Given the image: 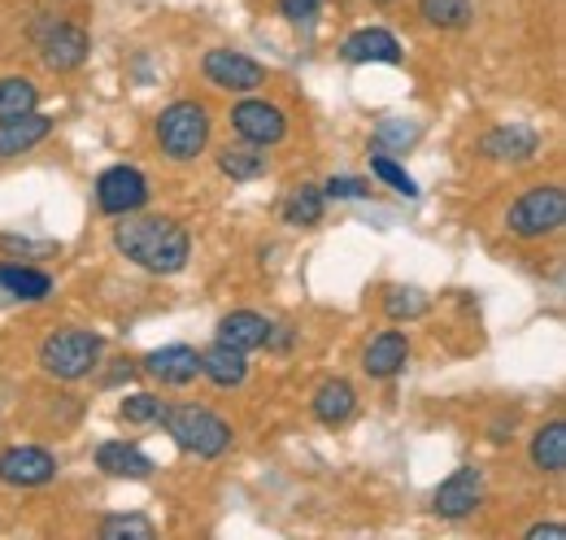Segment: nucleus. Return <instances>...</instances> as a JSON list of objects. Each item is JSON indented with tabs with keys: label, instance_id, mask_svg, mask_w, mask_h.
<instances>
[{
	"label": "nucleus",
	"instance_id": "obj_1",
	"mask_svg": "<svg viewBox=\"0 0 566 540\" xmlns=\"http://www.w3.org/2000/svg\"><path fill=\"white\" fill-rule=\"evenodd\" d=\"M114 249L153 274H179L188 267L192 240L175 218H132L127 214V222L114 231Z\"/></svg>",
	"mask_w": 566,
	"mask_h": 540
},
{
	"label": "nucleus",
	"instance_id": "obj_2",
	"mask_svg": "<svg viewBox=\"0 0 566 540\" xmlns=\"http://www.w3.org/2000/svg\"><path fill=\"white\" fill-rule=\"evenodd\" d=\"M161 423L175 436V445L197 454V458H218L231 445V427L213 409H206V405H166Z\"/></svg>",
	"mask_w": 566,
	"mask_h": 540
},
{
	"label": "nucleus",
	"instance_id": "obj_3",
	"mask_svg": "<svg viewBox=\"0 0 566 540\" xmlns=\"http://www.w3.org/2000/svg\"><path fill=\"white\" fill-rule=\"evenodd\" d=\"M101 353H105V340L96 332H83V328H62L40 344V366L53 375V380H87L96 366H101Z\"/></svg>",
	"mask_w": 566,
	"mask_h": 540
},
{
	"label": "nucleus",
	"instance_id": "obj_4",
	"mask_svg": "<svg viewBox=\"0 0 566 540\" xmlns=\"http://www.w3.org/2000/svg\"><path fill=\"white\" fill-rule=\"evenodd\" d=\"M157 139H161V153L170 162H192L201 157V148L210 144V114L206 105L197 101H175L170 110H161L157 118Z\"/></svg>",
	"mask_w": 566,
	"mask_h": 540
},
{
	"label": "nucleus",
	"instance_id": "obj_5",
	"mask_svg": "<svg viewBox=\"0 0 566 540\" xmlns=\"http://www.w3.org/2000/svg\"><path fill=\"white\" fill-rule=\"evenodd\" d=\"M563 222H566V193L554 188V184L527 188L518 201L510 205V218H505V227H510L518 240L554 236V231H563Z\"/></svg>",
	"mask_w": 566,
	"mask_h": 540
},
{
	"label": "nucleus",
	"instance_id": "obj_6",
	"mask_svg": "<svg viewBox=\"0 0 566 540\" xmlns=\"http://www.w3.org/2000/svg\"><path fill=\"white\" fill-rule=\"evenodd\" d=\"M35 40H40V58H44V66L57 70V74L78 70L83 62H87V53H92L87 31H83V27H74V22H62V18L44 22V27L35 31Z\"/></svg>",
	"mask_w": 566,
	"mask_h": 540
},
{
	"label": "nucleus",
	"instance_id": "obj_7",
	"mask_svg": "<svg viewBox=\"0 0 566 540\" xmlns=\"http://www.w3.org/2000/svg\"><path fill=\"white\" fill-rule=\"evenodd\" d=\"M96 205L114 218H127L148 205V179H144L136 166H109L101 179H96Z\"/></svg>",
	"mask_w": 566,
	"mask_h": 540
},
{
	"label": "nucleus",
	"instance_id": "obj_8",
	"mask_svg": "<svg viewBox=\"0 0 566 540\" xmlns=\"http://www.w3.org/2000/svg\"><path fill=\"white\" fill-rule=\"evenodd\" d=\"M201 70H206V79H210L213 87H222V92H253V87L266 83V70L258 66L253 58L235 53V49H213V53H206Z\"/></svg>",
	"mask_w": 566,
	"mask_h": 540
},
{
	"label": "nucleus",
	"instance_id": "obj_9",
	"mask_svg": "<svg viewBox=\"0 0 566 540\" xmlns=\"http://www.w3.org/2000/svg\"><path fill=\"white\" fill-rule=\"evenodd\" d=\"M231 127H235L240 139L271 148V144H280L283 135H287V118H283L280 105H271V101H240L231 110Z\"/></svg>",
	"mask_w": 566,
	"mask_h": 540
},
{
	"label": "nucleus",
	"instance_id": "obj_10",
	"mask_svg": "<svg viewBox=\"0 0 566 540\" xmlns=\"http://www.w3.org/2000/svg\"><path fill=\"white\" fill-rule=\"evenodd\" d=\"M57 475V458L40 445H18V449H4L0 454V479L9 488H40Z\"/></svg>",
	"mask_w": 566,
	"mask_h": 540
},
{
	"label": "nucleus",
	"instance_id": "obj_11",
	"mask_svg": "<svg viewBox=\"0 0 566 540\" xmlns=\"http://www.w3.org/2000/svg\"><path fill=\"white\" fill-rule=\"evenodd\" d=\"M484 501V471L480 467H458L440 488H436V515L440 519H467Z\"/></svg>",
	"mask_w": 566,
	"mask_h": 540
},
{
	"label": "nucleus",
	"instance_id": "obj_12",
	"mask_svg": "<svg viewBox=\"0 0 566 540\" xmlns=\"http://www.w3.org/2000/svg\"><path fill=\"white\" fill-rule=\"evenodd\" d=\"M144 371L153 380H161V384L184 388V384H192L201 375V353L192 344H166V349H157V353L144 357Z\"/></svg>",
	"mask_w": 566,
	"mask_h": 540
},
{
	"label": "nucleus",
	"instance_id": "obj_13",
	"mask_svg": "<svg viewBox=\"0 0 566 540\" xmlns=\"http://www.w3.org/2000/svg\"><path fill=\"white\" fill-rule=\"evenodd\" d=\"M340 53H345V62H354V66H366V62L401 66V44H397V35L384 31V27H361V31H354V35L340 44Z\"/></svg>",
	"mask_w": 566,
	"mask_h": 540
},
{
	"label": "nucleus",
	"instance_id": "obj_14",
	"mask_svg": "<svg viewBox=\"0 0 566 540\" xmlns=\"http://www.w3.org/2000/svg\"><path fill=\"white\" fill-rule=\"evenodd\" d=\"M53 135V118L31 110V114H18V118H0V157H22L27 148L44 144Z\"/></svg>",
	"mask_w": 566,
	"mask_h": 540
},
{
	"label": "nucleus",
	"instance_id": "obj_15",
	"mask_svg": "<svg viewBox=\"0 0 566 540\" xmlns=\"http://www.w3.org/2000/svg\"><path fill=\"white\" fill-rule=\"evenodd\" d=\"M406 362H410V340H406V332H379V336L366 344V353H361V366L375 380L401 375Z\"/></svg>",
	"mask_w": 566,
	"mask_h": 540
},
{
	"label": "nucleus",
	"instance_id": "obj_16",
	"mask_svg": "<svg viewBox=\"0 0 566 540\" xmlns=\"http://www.w3.org/2000/svg\"><path fill=\"white\" fill-rule=\"evenodd\" d=\"M536 148H541V135L523 123H501L496 132L484 135V153L496 162H527L536 157Z\"/></svg>",
	"mask_w": 566,
	"mask_h": 540
},
{
	"label": "nucleus",
	"instance_id": "obj_17",
	"mask_svg": "<svg viewBox=\"0 0 566 540\" xmlns=\"http://www.w3.org/2000/svg\"><path fill=\"white\" fill-rule=\"evenodd\" d=\"M96 467L105 475H114V479H148L153 475V458L144 449H136V445H127V440H105L96 449Z\"/></svg>",
	"mask_w": 566,
	"mask_h": 540
},
{
	"label": "nucleus",
	"instance_id": "obj_18",
	"mask_svg": "<svg viewBox=\"0 0 566 540\" xmlns=\"http://www.w3.org/2000/svg\"><path fill=\"white\" fill-rule=\"evenodd\" d=\"M266 336H271V323L253 310H235L218 323V340L240 349V353H253V349H266Z\"/></svg>",
	"mask_w": 566,
	"mask_h": 540
},
{
	"label": "nucleus",
	"instance_id": "obj_19",
	"mask_svg": "<svg viewBox=\"0 0 566 540\" xmlns=\"http://www.w3.org/2000/svg\"><path fill=\"white\" fill-rule=\"evenodd\" d=\"M201 375L218 384V388H240L244 380H249V362H244V353L240 349H231V344H213L201 353Z\"/></svg>",
	"mask_w": 566,
	"mask_h": 540
},
{
	"label": "nucleus",
	"instance_id": "obj_20",
	"mask_svg": "<svg viewBox=\"0 0 566 540\" xmlns=\"http://www.w3.org/2000/svg\"><path fill=\"white\" fill-rule=\"evenodd\" d=\"M357 409V393L349 380H327L318 393H314V418L327 423V427H340L349 423Z\"/></svg>",
	"mask_w": 566,
	"mask_h": 540
},
{
	"label": "nucleus",
	"instance_id": "obj_21",
	"mask_svg": "<svg viewBox=\"0 0 566 540\" xmlns=\"http://www.w3.org/2000/svg\"><path fill=\"white\" fill-rule=\"evenodd\" d=\"M532 467L545 475H558L566 467V423L554 418L532 436Z\"/></svg>",
	"mask_w": 566,
	"mask_h": 540
},
{
	"label": "nucleus",
	"instance_id": "obj_22",
	"mask_svg": "<svg viewBox=\"0 0 566 540\" xmlns=\"http://www.w3.org/2000/svg\"><path fill=\"white\" fill-rule=\"evenodd\" d=\"M266 166H271L266 148H262V144H249V139H244V144H235V148L227 144V148L218 153V170H222V175H231V179H240V184H244V179L266 175Z\"/></svg>",
	"mask_w": 566,
	"mask_h": 540
},
{
	"label": "nucleus",
	"instance_id": "obj_23",
	"mask_svg": "<svg viewBox=\"0 0 566 540\" xmlns=\"http://www.w3.org/2000/svg\"><path fill=\"white\" fill-rule=\"evenodd\" d=\"M0 288L22 297V301H44L53 292V279L44 270H31V267H0Z\"/></svg>",
	"mask_w": 566,
	"mask_h": 540
},
{
	"label": "nucleus",
	"instance_id": "obj_24",
	"mask_svg": "<svg viewBox=\"0 0 566 540\" xmlns=\"http://www.w3.org/2000/svg\"><path fill=\"white\" fill-rule=\"evenodd\" d=\"M40 105V87L22 74H9L0 79V118H18V114H31Z\"/></svg>",
	"mask_w": 566,
	"mask_h": 540
},
{
	"label": "nucleus",
	"instance_id": "obj_25",
	"mask_svg": "<svg viewBox=\"0 0 566 540\" xmlns=\"http://www.w3.org/2000/svg\"><path fill=\"white\" fill-rule=\"evenodd\" d=\"M323 188H314V184H301V188H292L287 193V201H283V218L292 222V227H314L318 218H323Z\"/></svg>",
	"mask_w": 566,
	"mask_h": 540
},
{
	"label": "nucleus",
	"instance_id": "obj_26",
	"mask_svg": "<svg viewBox=\"0 0 566 540\" xmlns=\"http://www.w3.org/2000/svg\"><path fill=\"white\" fill-rule=\"evenodd\" d=\"M419 13H423L431 27H467L471 22V0H419Z\"/></svg>",
	"mask_w": 566,
	"mask_h": 540
},
{
	"label": "nucleus",
	"instance_id": "obj_27",
	"mask_svg": "<svg viewBox=\"0 0 566 540\" xmlns=\"http://www.w3.org/2000/svg\"><path fill=\"white\" fill-rule=\"evenodd\" d=\"M101 537L105 540H153V523L144 515H109L101 523Z\"/></svg>",
	"mask_w": 566,
	"mask_h": 540
},
{
	"label": "nucleus",
	"instance_id": "obj_28",
	"mask_svg": "<svg viewBox=\"0 0 566 540\" xmlns=\"http://www.w3.org/2000/svg\"><path fill=\"white\" fill-rule=\"evenodd\" d=\"M370 170H375L384 184H392L401 197H419V184H415V179H410V175H406V170H401L384 148H375V153H370Z\"/></svg>",
	"mask_w": 566,
	"mask_h": 540
},
{
	"label": "nucleus",
	"instance_id": "obj_29",
	"mask_svg": "<svg viewBox=\"0 0 566 540\" xmlns=\"http://www.w3.org/2000/svg\"><path fill=\"white\" fill-rule=\"evenodd\" d=\"M427 301L419 288H388V301H384V310L392 314V319H423L427 314Z\"/></svg>",
	"mask_w": 566,
	"mask_h": 540
},
{
	"label": "nucleus",
	"instance_id": "obj_30",
	"mask_svg": "<svg viewBox=\"0 0 566 540\" xmlns=\"http://www.w3.org/2000/svg\"><path fill=\"white\" fill-rule=\"evenodd\" d=\"M415 139H419V127L397 123V118H384L379 132H375V148H406V144H415Z\"/></svg>",
	"mask_w": 566,
	"mask_h": 540
},
{
	"label": "nucleus",
	"instance_id": "obj_31",
	"mask_svg": "<svg viewBox=\"0 0 566 540\" xmlns=\"http://www.w3.org/2000/svg\"><path fill=\"white\" fill-rule=\"evenodd\" d=\"M161 409H166V405L157 402L153 393H132V397L123 402V418H127V423H157Z\"/></svg>",
	"mask_w": 566,
	"mask_h": 540
},
{
	"label": "nucleus",
	"instance_id": "obj_32",
	"mask_svg": "<svg viewBox=\"0 0 566 540\" xmlns=\"http://www.w3.org/2000/svg\"><path fill=\"white\" fill-rule=\"evenodd\" d=\"M323 197H336V201H357V197H370V184L349 179V175H332V179H327V188H323Z\"/></svg>",
	"mask_w": 566,
	"mask_h": 540
},
{
	"label": "nucleus",
	"instance_id": "obj_33",
	"mask_svg": "<svg viewBox=\"0 0 566 540\" xmlns=\"http://www.w3.org/2000/svg\"><path fill=\"white\" fill-rule=\"evenodd\" d=\"M0 249H9V253H31V258L57 253V245H35V240H18V236H0Z\"/></svg>",
	"mask_w": 566,
	"mask_h": 540
},
{
	"label": "nucleus",
	"instance_id": "obj_34",
	"mask_svg": "<svg viewBox=\"0 0 566 540\" xmlns=\"http://www.w3.org/2000/svg\"><path fill=\"white\" fill-rule=\"evenodd\" d=\"M280 13L287 22H310L318 18V0H280Z\"/></svg>",
	"mask_w": 566,
	"mask_h": 540
},
{
	"label": "nucleus",
	"instance_id": "obj_35",
	"mask_svg": "<svg viewBox=\"0 0 566 540\" xmlns=\"http://www.w3.org/2000/svg\"><path fill=\"white\" fill-rule=\"evenodd\" d=\"M563 540L566 537V528L563 523H536V528H527V540Z\"/></svg>",
	"mask_w": 566,
	"mask_h": 540
},
{
	"label": "nucleus",
	"instance_id": "obj_36",
	"mask_svg": "<svg viewBox=\"0 0 566 540\" xmlns=\"http://www.w3.org/2000/svg\"><path fill=\"white\" fill-rule=\"evenodd\" d=\"M375 4H392V0H375Z\"/></svg>",
	"mask_w": 566,
	"mask_h": 540
}]
</instances>
